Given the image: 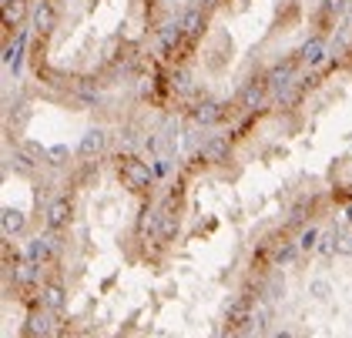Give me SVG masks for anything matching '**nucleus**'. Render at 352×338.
Wrapping results in <instances>:
<instances>
[{
  "mask_svg": "<svg viewBox=\"0 0 352 338\" xmlns=\"http://www.w3.org/2000/svg\"><path fill=\"white\" fill-rule=\"evenodd\" d=\"M30 114H34V111H30L28 101H17V104H14V111H10V124H14V131L24 128V124L30 121Z\"/></svg>",
  "mask_w": 352,
  "mask_h": 338,
  "instance_id": "obj_14",
  "label": "nucleus"
},
{
  "mask_svg": "<svg viewBox=\"0 0 352 338\" xmlns=\"http://www.w3.org/2000/svg\"><path fill=\"white\" fill-rule=\"evenodd\" d=\"M155 41H158V51L162 57H175L178 47H182V41H185V30H182V21H168L155 30Z\"/></svg>",
  "mask_w": 352,
  "mask_h": 338,
  "instance_id": "obj_4",
  "label": "nucleus"
},
{
  "mask_svg": "<svg viewBox=\"0 0 352 338\" xmlns=\"http://www.w3.org/2000/svg\"><path fill=\"white\" fill-rule=\"evenodd\" d=\"M104 148H108V134H104L101 128H91L81 137V148H78V155H81L84 161H94V157L104 155Z\"/></svg>",
  "mask_w": 352,
  "mask_h": 338,
  "instance_id": "obj_7",
  "label": "nucleus"
},
{
  "mask_svg": "<svg viewBox=\"0 0 352 338\" xmlns=\"http://www.w3.org/2000/svg\"><path fill=\"white\" fill-rule=\"evenodd\" d=\"M228 114H232L228 104H221L215 98H201L198 104L191 107V121H195L198 128H215V124H221Z\"/></svg>",
  "mask_w": 352,
  "mask_h": 338,
  "instance_id": "obj_2",
  "label": "nucleus"
},
{
  "mask_svg": "<svg viewBox=\"0 0 352 338\" xmlns=\"http://www.w3.org/2000/svg\"><path fill=\"white\" fill-rule=\"evenodd\" d=\"M272 87L265 78H252L242 84V91H239V107H242L245 114H255L258 107H265V101H269Z\"/></svg>",
  "mask_w": 352,
  "mask_h": 338,
  "instance_id": "obj_1",
  "label": "nucleus"
},
{
  "mask_svg": "<svg viewBox=\"0 0 352 338\" xmlns=\"http://www.w3.org/2000/svg\"><path fill=\"white\" fill-rule=\"evenodd\" d=\"M346 7H349V0H322V17L339 21V17L346 14Z\"/></svg>",
  "mask_w": 352,
  "mask_h": 338,
  "instance_id": "obj_16",
  "label": "nucleus"
},
{
  "mask_svg": "<svg viewBox=\"0 0 352 338\" xmlns=\"http://www.w3.org/2000/svg\"><path fill=\"white\" fill-rule=\"evenodd\" d=\"M30 17H34V34L37 37H51L57 21H60V10H57L54 0H37V7H34Z\"/></svg>",
  "mask_w": 352,
  "mask_h": 338,
  "instance_id": "obj_3",
  "label": "nucleus"
},
{
  "mask_svg": "<svg viewBox=\"0 0 352 338\" xmlns=\"http://www.w3.org/2000/svg\"><path fill=\"white\" fill-rule=\"evenodd\" d=\"M168 87H171L175 94H182V98L195 94V84H191V78L185 74V71H171V80H168Z\"/></svg>",
  "mask_w": 352,
  "mask_h": 338,
  "instance_id": "obj_12",
  "label": "nucleus"
},
{
  "mask_svg": "<svg viewBox=\"0 0 352 338\" xmlns=\"http://www.w3.org/2000/svg\"><path fill=\"white\" fill-rule=\"evenodd\" d=\"M28 228V218L21 214L17 208H3V232L7 234H21Z\"/></svg>",
  "mask_w": 352,
  "mask_h": 338,
  "instance_id": "obj_11",
  "label": "nucleus"
},
{
  "mask_svg": "<svg viewBox=\"0 0 352 338\" xmlns=\"http://www.w3.org/2000/svg\"><path fill=\"white\" fill-rule=\"evenodd\" d=\"M37 78L44 80L47 87H60V84H67V80H64V74H60V71H54V67H47V64H37Z\"/></svg>",
  "mask_w": 352,
  "mask_h": 338,
  "instance_id": "obj_15",
  "label": "nucleus"
},
{
  "mask_svg": "<svg viewBox=\"0 0 352 338\" xmlns=\"http://www.w3.org/2000/svg\"><path fill=\"white\" fill-rule=\"evenodd\" d=\"M296 67H298V60H285V64H275L269 74H265V80H269V87L275 91V94H282L285 87H292L296 84Z\"/></svg>",
  "mask_w": 352,
  "mask_h": 338,
  "instance_id": "obj_6",
  "label": "nucleus"
},
{
  "mask_svg": "<svg viewBox=\"0 0 352 338\" xmlns=\"http://www.w3.org/2000/svg\"><path fill=\"white\" fill-rule=\"evenodd\" d=\"M47 157H54V164H67V161H71V151H67V144H57V148L47 151Z\"/></svg>",
  "mask_w": 352,
  "mask_h": 338,
  "instance_id": "obj_17",
  "label": "nucleus"
},
{
  "mask_svg": "<svg viewBox=\"0 0 352 338\" xmlns=\"http://www.w3.org/2000/svg\"><path fill=\"white\" fill-rule=\"evenodd\" d=\"M218 3H225V0H205L201 7H205V10H212V7H218Z\"/></svg>",
  "mask_w": 352,
  "mask_h": 338,
  "instance_id": "obj_18",
  "label": "nucleus"
},
{
  "mask_svg": "<svg viewBox=\"0 0 352 338\" xmlns=\"http://www.w3.org/2000/svg\"><path fill=\"white\" fill-rule=\"evenodd\" d=\"M78 101L87 107H94V104H101V91L91 84V80H78Z\"/></svg>",
  "mask_w": 352,
  "mask_h": 338,
  "instance_id": "obj_13",
  "label": "nucleus"
},
{
  "mask_svg": "<svg viewBox=\"0 0 352 338\" xmlns=\"http://www.w3.org/2000/svg\"><path fill=\"white\" fill-rule=\"evenodd\" d=\"M298 64H305V67H319L325 60V37H309L302 47H298Z\"/></svg>",
  "mask_w": 352,
  "mask_h": 338,
  "instance_id": "obj_8",
  "label": "nucleus"
},
{
  "mask_svg": "<svg viewBox=\"0 0 352 338\" xmlns=\"http://www.w3.org/2000/svg\"><path fill=\"white\" fill-rule=\"evenodd\" d=\"M205 24H208V10L205 7H188L182 14V30H185V41H198L205 34Z\"/></svg>",
  "mask_w": 352,
  "mask_h": 338,
  "instance_id": "obj_5",
  "label": "nucleus"
},
{
  "mask_svg": "<svg viewBox=\"0 0 352 338\" xmlns=\"http://www.w3.org/2000/svg\"><path fill=\"white\" fill-rule=\"evenodd\" d=\"M28 14V3L24 0H3V27H17Z\"/></svg>",
  "mask_w": 352,
  "mask_h": 338,
  "instance_id": "obj_10",
  "label": "nucleus"
},
{
  "mask_svg": "<svg viewBox=\"0 0 352 338\" xmlns=\"http://www.w3.org/2000/svg\"><path fill=\"white\" fill-rule=\"evenodd\" d=\"M24 47H28V34H17V37H14V44H7V51H3V64H7V71H10L14 78L21 74Z\"/></svg>",
  "mask_w": 352,
  "mask_h": 338,
  "instance_id": "obj_9",
  "label": "nucleus"
}]
</instances>
